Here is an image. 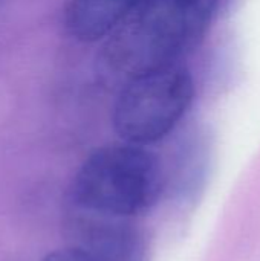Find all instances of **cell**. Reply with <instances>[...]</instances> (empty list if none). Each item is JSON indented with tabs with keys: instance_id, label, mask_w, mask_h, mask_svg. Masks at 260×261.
I'll list each match as a JSON object with an SVG mask.
<instances>
[{
	"instance_id": "4",
	"label": "cell",
	"mask_w": 260,
	"mask_h": 261,
	"mask_svg": "<svg viewBox=\"0 0 260 261\" xmlns=\"http://www.w3.org/2000/svg\"><path fill=\"white\" fill-rule=\"evenodd\" d=\"M72 229L75 246L95 261H143V242L129 225V219H118L74 208Z\"/></svg>"
},
{
	"instance_id": "5",
	"label": "cell",
	"mask_w": 260,
	"mask_h": 261,
	"mask_svg": "<svg viewBox=\"0 0 260 261\" xmlns=\"http://www.w3.org/2000/svg\"><path fill=\"white\" fill-rule=\"evenodd\" d=\"M141 0H70L64 14L67 32L78 41L93 43L107 35Z\"/></svg>"
},
{
	"instance_id": "1",
	"label": "cell",
	"mask_w": 260,
	"mask_h": 261,
	"mask_svg": "<svg viewBox=\"0 0 260 261\" xmlns=\"http://www.w3.org/2000/svg\"><path fill=\"white\" fill-rule=\"evenodd\" d=\"M221 0H141L110 32L106 63L133 75L176 64L204 37Z\"/></svg>"
},
{
	"instance_id": "2",
	"label": "cell",
	"mask_w": 260,
	"mask_h": 261,
	"mask_svg": "<svg viewBox=\"0 0 260 261\" xmlns=\"http://www.w3.org/2000/svg\"><path fill=\"white\" fill-rule=\"evenodd\" d=\"M159 159L146 147L106 145L90 153L72 179L69 199L74 208L130 219L152 210L164 191Z\"/></svg>"
},
{
	"instance_id": "3",
	"label": "cell",
	"mask_w": 260,
	"mask_h": 261,
	"mask_svg": "<svg viewBox=\"0 0 260 261\" xmlns=\"http://www.w3.org/2000/svg\"><path fill=\"white\" fill-rule=\"evenodd\" d=\"M193 98V78L179 64L133 75L116 96L113 128L124 142L147 147L164 139L179 124Z\"/></svg>"
},
{
	"instance_id": "6",
	"label": "cell",
	"mask_w": 260,
	"mask_h": 261,
	"mask_svg": "<svg viewBox=\"0 0 260 261\" xmlns=\"http://www.w3.org/2000/svg\"><path fill=\"white\" fill-rule=\"evenodd\" d=\"M41 261H95L87 252H84L81 248L70 245L63 249H57L54 252H49Z\"/></svg>"
}]
</instances>
